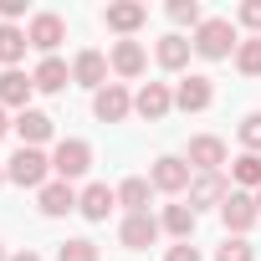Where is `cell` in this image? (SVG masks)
<instances>
[{
  "label": "cell",
  "instance_id": "cell-3",
  "mask_svg": "<svg viewBox=\"0 0 261 261\" xmlns=\"http://www.w3.org/2000/svg\"><path fill=\"white\" fill-rule=\"evenodd\" d=\"M87 169H92V144H87V139H62V144L51 149V174H57V179L72 185V179H82Z\"/></svg>",
  "mask_w": 261,
  "mask_h": 261
},
{
  "label": "cell",
  "instance_id": "cell-20",
  "mask_svg": "<svg viewBox=\"0 0 261 261\" xmlns=\"http://www.w3.org/2000/svg\"><path fill=\"white\" fill-rule=\"evenodd\" d=\"M113 205H118V190H108V185H87L82 200H77V210H82L87 220H108Z\"/></svg>",
  "mask_w": 261,
  "mask_h": 261
},
{
  "label": "cell",
  "instance_id": "cell-16",
  "mask_svg": "<svg viewBox=\"0 0 261 261\" xmlns=\"http://www.w3.org/2000/svg\"><path fill=\"white\" fill-rule=\"evenodd\" d=\"M108 67H113L118 77H144V67H149V51H144L139 41H113V51H108Z\"/></svg>",
  "mask_w": 261,
  "mask_h": 261
},
{
  "label": "cell",
  "instance_id": "cell-27",
  "mask_svg": "<svg viewBox=\"0 0 261 261\" xmlns=\"http://www.w3.org/2000/svg\"><path fill=\"white\" fill-rule=\"evenodd\" d=\"M215 261H256V246H251L246 236H225V241L215 246Z\"/></svg>",
  "mask_w": 261,
  "mask_h": 261
},
{
  "label": "cell",
  "instance_id": "cell-33",
  "mask_svg": "<svg viewBox=\"0 0 261 261\" xmlns=\"http://www.w3.org/2000/svg\"><path fill=\"white\" fill-rule=\"evenodd\" d=\"M26 16V0H0V21H6V26H16Z\"/></svg>",
  "mask_w": 261,
  "mask_h": 261
},
{
  "label": "cell",
  "instance_id": "cell-19",
  "mask_svg": "<svg viewBox=\"0 0 261 261\" xmlns=\"http://www.w3.org/2000/svg\"><path fill=\"white\" fill-rule=\"evenodd\" d=\"M31 82H36V92H62V87L72 82V67H67L62 57H41L36 72H31Z\"/></svg>",
  "mask_w": 261,
  "mask_h": 261
},
{
  "label": "cell",
  "instance_id": "cell-21",
  "mask_svg": "<svg viewBox=\"0 0 261 261\" xmlns=\"http://www.w3.org/2000/svg\"><path fill=\"white\" fill-rule=\"evenodd\" d=\"M149 195H154V185H149L144 174H128V179L118 185V205H123L128 215H144V210H149Z\"/></svg>",
  "mask_w": 261,
  "mask_h": 261
},
{
  "label": "cell",
  "instance_id": "cell-9",
  "mask_svg": "<svg viewBox=\"0 0 261 261\" xmlns=\"http://www.w3.org/2000/svg\"><path fill=\"white\" fill-rule=\"evenodd\" d=\"M144 21H149V6H139V0H113V6L102 11V26H108V31H118L123 41L134 36Z\"/></svg>",
  "mask_w": 261,
  "mask_h": 261
},
{
  "label": "cell",
  "instance_id": "cell-17",
  "mask_svg": "<svg viewBox=\"0 0 261 261\" xmlns=\"http://www.w3.org/2000/svg\"><path fill=\"white\" fill-rule=\"evenodd\" d=\"M77 200H82V195H77V190H72L67 179H51V185H46V190L36 195L41 215H51V220H57V215H67V210H77Z\"/></svg>",
  "mask_w": 261,
  "mask_h": 261
},
{
  "label": "cell",
  "instance_id": "cell-12",
  "mask_svg": "<svg viewBox=\"0 0 261 261\" xmlns=\"http://www.w3.org/2000/svg\"><path fill=\"white\" fill-rule=\"evenodd\" d=\"M159 230H164V225H159L149 210H144V215H123V225H118V241H123L128 251H149V246L159 241Z\"/></svg>",
  "mask_w": 261,
  "mask_h": 261
},
{
  "label": "cell",
  "instance_id": "cell-23",
  "mask_svg": "<svg viewBox=\"0 0 261 261\" xmlns=\"http://www.w3.org/2000/svg\"><path fill=\"white\" fill-rule=\"evenodd\" d=\"M26 31L21 26H6V21H0V67H6V72H16V62L26 57Z\"/></svg>",
  "mask_w": 261,
  "mask_h": 261
},
{
  "label": "cell",
  "instance_id": "cell-4",
  "mask_svg": "<svg viewBox=\"0 0 261 261\" xmlns=\"http://www.w3.org/2000/svg\"><path fill=\"white\" fill-rule=\"evenodd\" d=\"M190 174H195V169H190L179 154H159V159L149 164V185H154V190H164V195H185V190L195 185Z\"/></svg>",
  "mask_w": 261,
  "mask_h": 261
},
{
  "label": "cell",
  "instance_id": "cell-32",
  "mask_svg": "<svg viewBox=\"0 0 261 261\" xmlns=\"http://www.w3.org/2000/svg\"><path fill=\"white\" fill-rule=\"evenodd\" d=\"M164 261H200V251H195L190 241H174V246L164 251Z\"/></svg>",
  "mask_w": 261,
  "mask_h": 261
},
{
  "label": "cell",
  "instance_id": "cell-30",
  "mask_svg": "<svg viewBox=\"0 0 261 261\" xmlns=\"http://www.w3.org/2000/svg\"><path fill=\"white\" fill-rule=\"evenodd\" d=\"M236 134H241V144H246V154H261V113H246V118H241V128H236Z\"/></svg>",
  "mask_w": 261,
  "mask_h": 261
},
{
  "label": "cell",
  "instance_id": "cell-18",
  "mask_svg": "<svg viewBox=\"0 0 261 261\" xmlns=\"http://www.w3.org/2000/svg\"><path fill=\"white\" fill-rule=\"evenodd\" d=\"M31 92H36V82L26 77V72H0V108H31Z\"/></svg>",
  "mask_w": 261,
  "mask_h": 261
},
{
  "label": "cell",
  "instance_id": "cell-10",
  "mask_svg": "<svg viewBox=\"0 0 261 261\" xmlns=\"http://www.w3.org/2000/svg\"><path fill=\"white\" fill-rule=\"evenodd\" d=\"M210 102H215V82H210V77H200V72L179 77V87H174V108H185V113H205Z\"/></svg>",
  "mask_w": 261,
  "mask_h": 261
},
{
  "label": "cell",
  "instance_id": "cell-11",
  "mask_svg": "<svg viewBox=\"0 0 261 261\" xmlns=\"http://www.w3.org/2000/svg\"><path fill=\"white\" fill-rule=\"evenodd\" d=\"M169 108H174V87H169V82H144V87L134 92V113L149 118V123H159Z\"/></svg>",
  "mask_w": 261,
  "mask_h": 261
},
{
  "label": "cell",
  "instance_id": "cell-35",
  "mask_svg": "<svg viewBox=\"0 0 261 261\" xmlns=\"http://www.w3.org/2000/svg\"><path fill=\"white\" fill-rule=\"evenodd\" d=\"M11 261H41V256H36V251H16Z\"/></svg>",
  "mask_w": 261,
  "mask_h": 261
},
{
  "label": "cell",
  "instance_id": "cell-29",
  "mask_svg": "<svg viewBox=\"0 0 261 261\" xmlns=\"http://www.w3.org/2000/svg\"><path fill=\"white\" fill-rule=\"evenodd\" d=\"M169 21H174V26H195V31H200L205 11L195 6V0H169Z\"/></svg>",
  "mask_w": 261,
  "mask_h": 261
},
{
  "label": "cell",
  "instance_id": "cell-6",
  "mask_svg": "<svg viewBox=\"0 0 261 261\" xmlns=\"http://www.w3.org/2000/svg\"><path fill=\"white\" fill-rule=\"evenodd\" d=\"M185 164H190L195 174H220V164H225V139H215V134H195L190 149H185Z\"/></svg>",
  "mask_w": 261,
  "mask_h": 261
},
{
  "label": "cell",
  "instance_id": "cell-38",
  "mask_svg": "<svg viewBox=\"0 0 261 261\" xmlns=\"http://www.w3.org/2000/svg\"><path fill=\"white\" fill-rule=\"evenodd\" d=\"M0 185H6V169H0Z\"/></svg>",
  "mask_w": 261,
  "mask_h": 261
},
{
  "label": "cell",
  "instance_id": "cell-1",
  "mask_svg": "<svg viewBox=\"0 0 261 261\" xmlns=\"http://www.w3.org/2000/svg\"><path fill=\"white\" fill-rule=\"evenodd\" d=\"M190 46H195V57H205V62H225V57H236V21H225V16H205L200 21V31L190 36Z\"/></svg>",
  "mask_w": 261,
  "mask_h": 261
},
{
  "label": "cell",
  "instance_id": "cell-8",
  "mask_svg": "<svg viewBox=\"0 0 261 261\" xmlns=\"http://www.w3.org/2000/svg\"><path fill=\"white\" fill-rule=\"evenodd\" d=\"M92 113H97V123H123L128 113H134V92H128L123 82H108L102 92H92Z\"/></svg>",
  "mask_w": 261,
  "mask_h": 261
},
{
  "label": "cell",
  "instance_id": "cell-7",
  "mask_svg": "<svg viewBox=\"0 0 261 261\" xmlns=\"http://www.w3.org/2000/svg\"><path fill=\"white\" fill-rule=\"evenodd\" d=\"M220 220H225V236H246V230L261 220V210H256V195H246V190H230V195H225V205H220Z\"/></svg>",
  "mask_w": 261,
  "mask_h": 261
},
{
  "label": "cell",
  "instance_id": "cell-34",
  "mask_svg": "<svg viewBox=\"0 0 261 261\" xmlns=\"http://www.w3.org/2000/svg\"><path fill=\"white\" fill-rule=\"evenodd\" d=\"M11 128H16V123L6 118V108H0V139H6V134H11Z\"/></svg>",
  "mask_w": 261,
  "mask_h": 261
},
{
  "label": "cell",
  "instance_id": "cell-13",
  "mask_svg": "<svg viewBox=\"0 0 261 261\" xmlns=\"http://www.w3.org/2000/svg\"><path fill=\"white\" fill-rule=\"evenodd\" d=\"M72 82H77V87L102 92V87H108V57H102V51H92V46H87V51H77V57H72Z\"/></svg>",
  "mask_w": 261,
  "mask_h": 261
},
{
  "label": "cell",
  "instance_id": "cell-2",
  "mask_svg": "<svg viewBox=\"0 0 261 261\" xmlns=\"http://www.w3.org/2000/svg\"><path fill=\"white\" fill-rule=\"evenodd\" d=\"M6 179L11 185H21V190H46L51 185V159L41 154V149H16L11 159H6Z\"/></svg>",
  "mask_w": 261,
  "mask_h": 261
},
{
  "label": "cell",
  "instance_id": "cell-5",
  "mask_svg": "<svg viewBox=\"0 0 261 261\" xmlns=\"http://www.w3.org/2000/svg\"><path fill=\"white\" fill-rule=\"evenodd\" d=\"M26 41H31L41 57H57V46L67 41V21H62L57 11H36L31 26H26Z\"/></svg>",
  "mask_w": 261,
  "mask_h": 261
},
{
  "label": "cell",
  "instance_id": "cell-14",
  "mask_svg": "<svg viewBox=\"0 0 261 261\" xmlns=\"http://www.w3.org/2000/svg\"><path fill=\"white\" fill-rule=\"evenodd\" d=\"M16 134H21V149H41L57 128H51V113H41V108H26V113H16Z\"/></svg>",
  "mask_w": 261,
  "mask_h": 261
},
{
  "label": "cell",
  "instance_id": "cell-15",
  "mask_svg": "<svg viewBox=\"0 0 261 261\" xmlns=\"http://www.w3.org/2000/svg\"><path fill=\"white\" fill-rule=\"evenodd\" d=\"M225 195H230V185H225V174H195V185H190V210L200 215L205 205H225Z\"/></svg>",
  "mask_w": 261,
  "mask_h": 261
},
{
  "label": "cell",
  "instance_id": "cell-31",
  "mask_svg": "<svg viewBox=\"0 0 261 261\" xmlns=\"http://www.w3.org/2000/svg\"><path fill=\"white\" fill-rule=\"evenodd\" d=\"M236 21H241L246 31H256V36H261V0H246V6L236 11Z\"/></svg>",
  "mask_w": 261,
  "mask_h": 261
},
{
  "label": "cell",
  "instance_id": "cell-25",
  "mask_svg": "<svg viewBox=\"0 0 261 261\" xmlns=\"http://www.w3.org/2000/svg\"><path fill=\"white\" fill-rule=\"evenodd\" d=\"M230 179H236L246 195H256V190H261V154H236V159H230Z\"/></svg>",
  "mask_w": 261,
  "mask_h": 261
},
{
  "label": "cell",
  "instance_id": "cell-37",
  "mask_svg": "<svg viewBox=\"0 0 261 261\" xmlns=\"http://www.w3.org/2000/svg\"><path fill=\"white\" fill-rule=\"evenodd\" d=\"M256 210H261V190H256Z\"/></svg>",
  "mask_w": 261,
  "mask_h": 261
},
{
  "label": "cell",
  "instance_id": "cell-24",
  "mask_svg": "<svg viewBox=\"0 0 261 261\" xmlns=\"http://www.w3.org/2000/svg\"><path fill=\"white\" fill-rule=\"evenodd\" d=\"M195 220H200V215H195L190 205H164V215H159V225H164L174 241H190V236H195Z\"/></svg>",
  "mask_w": 261,
  "mask_h": 261
},
{
  "label": "cell",
  "instance_id": "cell-26",
  "mask_svg": "<svg viewBox=\"0 0 261 261\" xmlns=\"http://www.w3.org/2000/svg\"><path fill=\"white\" fill-rule=\"evenodd\" d=\"M236 67H241L246 77H261V36H246V41L236 46Z\"/></svg>",
  "mask_w": 261,
  "mask_h": 261
},
{
  "label": "cell",
  "instance_id": "cell-36",
  "mask_svg": "<svg viewBox=\"0 0 261 261\" xmlns=\"http://www.w3.org/2000/svg\"><path fill=\"white\" fill-rule=\"evenodd\" d=\"M0 261H11V256H6V246H0Z\"/></svg>",
  "mask_w": 261,
  "mask_h": 261
},
{
  "label": "cell",
  "instance_id": "cell-22",
  "mask_svg": "<svg viewBox=\"0 0 261 261\" xmlns=\"http://www.w3.org/2000/svg\"><path fill=\"white\" fill-rule=\"evenodd\" d=\"M190 51H195V46H190V41H185L179 31L159 36V46H154V57H159V67H164V72H179V67L190 62Z\"/></svg>",
  "mask_w": 261,
  "mask_h": 261
},
{
  "label": "cell",
  "instance_id": "cell-28",
  "mask_svg": "<svg viewBox=\"0 0 261 261\" xmlns=\"http://www.w3.org/2000/svg\"><path fill=\"white\" fill-rule=\"evenodd\" d=\"M57 261H102V251H97L87 236H77V241H62V246H57Z\"/></svg>",
  "mask_w": 261,
  "mask_h": 261
}]
</instances>
